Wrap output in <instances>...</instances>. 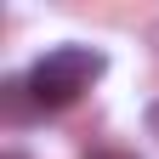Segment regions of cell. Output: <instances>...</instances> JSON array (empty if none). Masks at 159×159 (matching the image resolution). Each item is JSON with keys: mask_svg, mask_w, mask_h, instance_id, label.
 I'll list each match as a JSON object with an SVG mask.
<instances>
[{"mask_svg": "<svg viewBox=\"0 0 159 159\" xmlns=\"http://www.w3.org/2000/svg\"><path fill=\"white\" fill-rule=\"evenodd\" d=\"M102 68H108L102 51H91V46H57V51H46V57H34V63H29L23 97H29L40 114H57V108L80 102V97L102 80Z\"/></svg>", "mask_w": 159, "mask_h": 159, "instance_id": "obj_1", "label": "cell"}, {"mask_svg": "<svg viewBox=\"0 0 159 159\" xmlns=\"http://www.w3.org/2000/svg\"><path fill=\"white\" fill-rule=\"evenodd\" d=\"M85 159H136V153H125V148H97V153H85Z\"/></svg>", "mask_w": 159, "mask_h": 159, "instance_id": "obj_2", "label": "cell"}, {"mask_svg": "<svg viewBox=\"0 0 159 159\" xmlns=\"http://www.w3.org/2000/svg\"><path fill=\"white\" fill-rule=\"evenodd\" d=\"M148 125H153V131H159V108H148Z\"/></svg>", "mask_w": 159, "mask_h": 159, "instance_id": "obj_3", "label": "cell"}, {"mask_svg": "<svg viewBox=\"0 0 159 159\" xmlns=\"http://www.w3.org/2000/svg\"><path fill=\"white\" fill-rule=\"evenodd\" d=\"M6 159H23V153H6Z\"/></svg>", "mask_w": 159, "mask_h": 159, "instance_id": "obj_4", "label": "cell"}]
</instances>
